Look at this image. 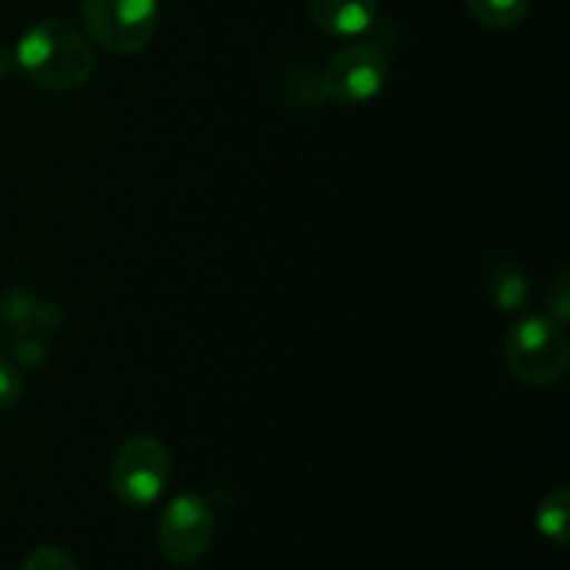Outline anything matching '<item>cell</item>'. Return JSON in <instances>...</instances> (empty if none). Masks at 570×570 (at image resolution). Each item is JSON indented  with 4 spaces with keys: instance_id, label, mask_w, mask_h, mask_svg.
<instances>
[{
    "instance_id": "cell-1",
    "label": "cell",
    "mask_w": 570,
    "mask_h": 570,
    "mask_svg": "<svg viewBox=\"0 0 570 570\" xmlns=\"http://www.w3.org/2000/svg\"><path fill=\"white\" fill-rule=\"evenodd\" d=\"M14 65L37 87L70 92L83 87L95 70V53L87 37L72 22L39 20L28 28L14 48Z\"/></svg>"
},
{
    "instance_id": "cell-2",
    "label": "cell",
    "mask_w": 570,
    "mask_h": 570,
    "mask_svg": "<svg viewBox=\"0 0 570 570\" xmlns=\"http://www.w3.org/2000/svg\"><path fill=\"white\" fill-rule=\"evenodd\" d=\"M568 334L566 326L549 315H532L510 328L504 343V360L512 376L527 384H554L568 371Z\"/></svg>"
},
{
    "instance_id": "cell-3",
    "label": "cell",
    "mask_w": 570,
    "mask_h": 570,
    "mask_svg": "<svg viewBox=\"0 0 570 570\" xmlns=\"http://www.w3.org/2000/svg\"><path fill=\"white\" fill-rule=\"evenodd\" d=\"M83 22L89 37L109 53H137L154 39L159 0H83Z\"/></svg>"
},
{
    "instance_id": "cell-4",
    "label": "cell",
    "mask_w": 570,
    "mask_h": 570,
    "mask_svg": "<svg viewBox=\"0 0 570 570\" xmlns=\"http://www.w3.org/2000/svg\"><path fill=\"white\" fill-rule=\"evenodd\" d=\"M170 454L156 438H131L111 462V490L128 507L156 504L170 484Z\"/></svg>"
},
{
    "instance_id": "cell-5",
    "label": "cell",
    "mask_w": 570,
    "mask_h": 570,
    "mask_svg": "<svg viewBox=\"0 0 570 570\" xmlns=\"http://www.w3.org/2000/svg\"><path fill=\"white\" fill-rule=\"evenodd\" d=\"M215 510L204 495H176L159 518V549L173 566H193L215 540Z\"/></svg>"
},
{
    "instance_id": "cell-6",
    "label": "cell",
    "mask_w": 570,
    "mask_h": 570,
    "mask_svg": "<svg viewBox=\"0 0 570 570\" xmlns=\"http://www.w3.org/2000/svg\"><path fill=\"white\" fill-rule=\"evenodd\" d=\"M390 76L387 59L371 42H356L340 50L323 70V92L345 106H360L376 98Z\"/></svg>"
},
{
    "instance_id": "cell-7",
    "label": "cell",
    "mask_w": 570,
    "mask_h": 570,
    "mask_svg": "<svg viewBox=\"0 0 570 570\" xmlns=\"http://www.w3.org/2000/svg\"><path fill=\"white\" fill-rule=\"evenodd\" d=\"M309 14L328 37H362L376 26V0H309Z\"/></svg>"
},
{
    "instance_id": "cell-8",
    "label": "cell",
    "mask_w": 570,
    "mask_h": 570,
    "mask_svg": "<svg viewBox=\"0 0 570 570\" xmlns=\"http://www.w3.org/2000/svg\"><path fill=\"white\" fill-rule=\"evenodd\" d=\"M490 295L501 312H518L529 304V282L512 265H495L490 273Z\"/></svg>"
},
{
    "instance_id": "cell-9",
    "label": "cell",
    "mask_w": 570,
    "mask_h": 570,
    "mask_svg": "<svg viewBox=\"0 0 570 570\" xmlns=\"http://www.w3.org/2000/svg\"><path fill=\"white\" fill-rule=\"evenodd\" d=\"M570 493L566 488L546 495L538 507V529L543 538L554 540L557 546H568L570 534Z\"/></svg>"
},
{
    "instance_id": "cell-10",
    "label": "cell",
    "mask_w": 570,
    "mask_h": 570,
    "mask_svg": "<svg viewBox=\"0 0 570 570\" xmlns=\"http://www.w3.org/2000/svg\"><path fill=\"white\" fill-rule=\"evenodd\" d=\"M476 22L488 28H512L527 17L529 0H465Z\"/></svg>"
},
{
    "instance_id": "cell-11",
    "label": "cell",
    "mask_w": 570,
    "mask_h": 570,
    "mask_svg": "<svg viewBox=\"0 0 570 570\" xmlns=\"http://www.w3.org/2000/svg\"><path fill=\"white\" fill-rule=\"evenodd\" d=\"M20 570H78V566L70 551L59 546H39L26 557Z\"/></svg>"
},
{
    "instance_id": "cell-12",
    "label": "cell",
    "mask_w": 570,
    "mask_h": 570,
    "mask_svg": "<svg viewBox=\"0 0 570 570\" xmlns=\"http://www.w3.org/2000/svg\"><path fill=\"white\" fill-rule=\"evenodd\" d=\"M22 399L20 371L6 356H0V412L11 410Z\"/></svg>"
},
{
    "instance_id": "cell-13",
    "label": "cell",
    "mask_w": 570,
    "mask_h": 570,
    "mask_svg": "<svg viewBox=\"0 0 570 570\" xmlns=\"http://www.w3.org/2000/svg\"><path fill=\"white\" fill-rule=\"evenodd\" d=\"M546 304H549V317L551 321L562 323L566 326L568 315H570V298H568V271H560L557 282L551 284L549 295H546Z\"/></svg>"
},
{
    "instance_id": "cell-14",
    "label": "cell",
    "mask_w": 570,
    "mask_h": 570,
    "mask_svg": "<svg viewBox=\"0 0 570 570\" xmlns=\"http://www.w3.org/2000/svg\"><path fill=\"white\" fill-rule=\"evenodd\" d=\"M11 67H14V53L6 45H0V78L9 76Z\"/></svg>"
}]
</instances>
